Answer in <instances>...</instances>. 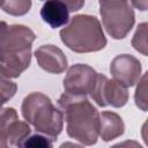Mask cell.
Listing matches in <instances>:
<instances>
[{"instance_id":"10","label":"cell","mask_w":148,"mask_h":148,"mask_svg":"<svg viewBox=\"0 0 148 148\" xmlns=\"http://www.w3.org/2000/svg\"><path fill=\"white\" fill-rule=\"evenodd\" d=\"M35 57L40 68L52 74H60L67 68V58L56 45L46 44L35 51Z\"/></svg>"},{"instance_id":"12","label":"cell","mask_w":148,"mask_h":148,"mask_svg":"<svg viewBox=\"0 0 148 148\" xmlns=\"http://www.w3.org/2000/svg\"><path fill=\"white\" fill-rule=\"evenodd\" d=\"M125 131L121 117L111 111L99 113V136L103 141H111L120 136Z\"/></svg>"},{"instance_id":"19","label":"cell","mask_w":148,"mask_h":148,"mask_svg":"<svg viewBox=\"0 0 148 148\" xmlns=\"http://www.w3.org/2000/svg\"><path fill=\"white\" fill-rule=\"evenodd\" d=\"M131 1H132V5L136 9H139L141 12L148 10V0H131Z\"/></svg>"},{"instance_id":"4","label":"cell","mask_w":148,"mask_h":148,"mask_svg":"<svg viewBox=\"0 0 148 148\" xmlns=\"http://www.w3.org/2000/svg\"><path fill=\"white\" fill-rule=\"evenodd\" d=\"M22 116L39 133L54 140L61 133L64 126V112L56 108L50 97L42 92H31L22 103Z\"/></svg>"},{"instance_id":"11","label":"cell","mask_w":148,"mask_h":148,"mask_svg":"<svg viewBox=\"0 0 148 148\" xmlns=\"http://www.w3.org/2000/svg\"><path fill=\"white\" fill-rule=\"evenodd\" d=\"M40 16L51 28H60L69 20V9L60 0H46L40 9Z\"/></svg>"},{"instance_id":"5","label":"cell","mask_w":148,"mask_h":148,"mask_svg":"<svg viewBox=\"0 0 148 148\" xmlns=\"http://www.w3.org/2000/svg\"><path fill=\"white\" fill-rule=\"evenodd\" d=\"M99 14L106 32L114 39L125 38L135 22L128 0H99Z\"/></svg>"},{"instance_id":"7","label":"cell","mask_w":148,"mask_h":148,"mask_svg":"<svg viewBox=\"0 0 148 148\" xmlns=\"http://www.w3.org/2000/svg\"><path fill=\"white\" fill-rule=\"evenodd\" d=\"M97 75L98 73L86 64H76L71 66L64 79L65 94L71 96L91 95L96 84Z\"/></svg>"},{"instance_id":"18","label":"cell","mask_w":148,"mask_h":148,"mask_svg":"<svg viewBox=\"0 0 148 148\" xmlns=\"http://www.w3.org/2000/svg\"><path fill=\"white\" fill-rule=\"evenodd\" d=\"M60 1L68 7L69 12H76L84 6V0H60Z\"/></svg>"},{"instance_id":"2","label":"cell","mask_w":148,"mask_h":148,"mask_svg":"<svg viewBox=\"0 0 148 148\" xmlns=\"http://www.w3.org/2000/svg\"><path fill=\"white\" fill-rule=\"evenodd\" d=\"M58 105L64 112L67 134L82 145H95L99 136V113L87 97L64 92Z\"/></svg>"},{"instance_id":"3","label":"cell","mask_w":148,"mask_h":148,"mask_svg":"<svg viewBox=\"0 0 148 148\" xmlns=\"http://www.w3.org/2000/svg\"><path fill=\"white\" fill-rule=\"evenodd\" d=\"M61 42L77 53L96 52L105 47L106 38L97 17L92 15H75L68 25L60 30Z\"/></svg>"},{"instance_id":"13","label":"cell","mask_w":148,"mask_h":148,"mask_svg":"<svg viewBox=\"0 0 148 148\" xmlns=\"http://www.w3.org/2000/svg\"><path fill=\"white\" fill-rule=\"evenodd\" d=\"M132 46L140 53L148 56V22L138 25L132 38Z\"/></svg>"},{"instance_id":"15","label":"cell","mask_w":148,"mask_h":148,"mask_svg":"<svg viewBox=\"0 0 148 148\" xmlns=\"http://www.w3.org/2000/svg\"><path fill=\"white\" fill-rule=\"evenodd\" d=\"M1 8L9 15L22 16L30 10L31 0H2Z\"/></svg>"},{"instance_id":"1","label":"cell","mask_w":148,"mask_h":148,"mask_svg":"<svg viewBox=\"0 0 148 148\" xmlns=\"http://www.w3.org/2000/svg\"><path fill=\"white\" fill-rule=\"evenodd\" d=\"M36 36L22 24L1 23L0 35V72L1 76L13 79L20 76L30 65L31 45Z\"/></svg>"},{"instance_id":"16","label":"cell","mask_w":148,"mask_h":148,"mask_svg":"<svg viewBox=\"0 0 148 148\" xmlns=\"http://www.w3.org/2000/svg\"><path fill=\"white\" fill-rule=\"evenodd\" d=\"M53 138L43 134V133H36L34 135H29L24 141L22 142V147H34V148H51L53 146Z\"/></svg>"},{"instance_id":"17","label":"cell","mask_w":148,"mask_h":148,"mask_svg":"<svg viewBox=\"0 0 148 148\" xmlns=\"http://www.w3.org/2000/svg\"><path fill=\"white\" fill-rule=\"evenodd\" d=\"M16 83L7 80L5 76H1V103L5 104L10 99L16 92Z\"/></svg>"},{"instance_id":"20","label":"cell","mask_w":148,"mask_h":148,"mask_svg":"<svg viewBox=\"0 0 148 148\" xmlns=\"http://www.w3.org/2000/svg\"><path fill=\"white\" fill-rule=\"evenodd\" d=\"M141 135H142V139H143L145 143L148 146V119L145 121V124L141 127Z\"/></svg>"},{"instance_id":"14","label":"cell","mask_w":148,"mask_h":148,"mask_svg":"<svg viewBox=\"0 0 148 148\" xmlns=\"http://www.w3.org/2000/svg\"><path fill=\"white\" fill-rule=\"evenodd\" d=\"M138 82L139 83L134 92V102L135 105L141 111L147 112L148 111V72L143 74Z\"/></svg>"},{"instance_id":"9","label":"cell","mask_w":148,"mask_h":148,"mask_svg":"<svg viewBox=\"0 0 148 148\" xmlns=\"http://www.w3.org/2000/svg\"><path fill=\"white\" fill-rule=\"evenodd\" d=\"M141 62L131 54H119L110 64V73L113 79L126 87H133L138 83L141 75Z\"/></svg>"},{"instance_id":"6","label":"cell","mask_w":148,"mask_h":148,"mask_svg":"<svg viewBox=\"0 0 148 148\" xmlns=\"http://www.w3.org/2000/svg\"><path fill=\"white\" fill-rule=\"evenodd\" d=\"M30 133V126L18 119L15 109H2L0 117V148L18 147Z\"/></svg>"},{"instance_id":"8","label":"cell","mask_w":148,"mask_h":148,"mask_svg":"<svg viewBox=\"0 0 148 148\" xmlns=\"http://www.w3.org/2000/svg\"><path fill=\"white\" fill-rule=\"evenodd\" d=\"M90 96L99 106L121 108L128 101L127 87L114 79L109 80L103 74L97 75L96 84Z\"/></svg>"}]
</instances>
